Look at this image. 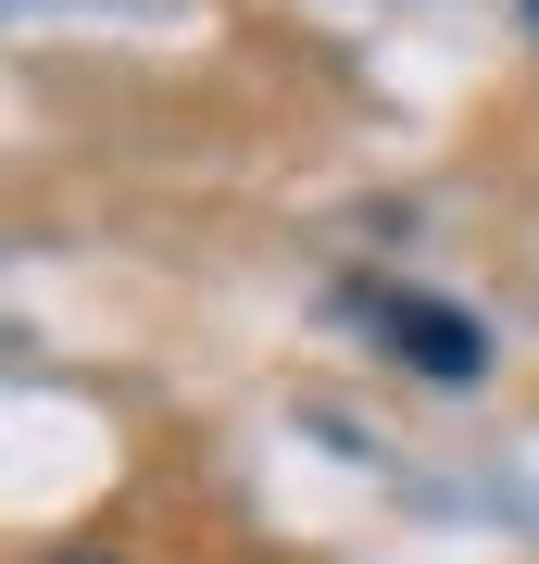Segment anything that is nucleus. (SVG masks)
Here are the masks:
<instances>
[{"label": "nucleus", "instance_id": "obj_3", "mask_svg": "<svg viewBox=\"0 0 539 564\" xmlns=\"http://www.w3.org/2000/svg\"><path fill=\"white\" fill-rule=\"evenodd\" d=\"M527 25H539V0H527Z\"/></svg>", "mask_w": 539, "mask_h": 564}, {"label": "nucleus", "instance_id": "obj_1", "mask_svg": "<svg viewBox=\"0 0 539 564\" xmlns=\"http://www.w3.org/2000/svg\"><path fill=\"white\" fill-rule=\"evenodd\" d=\"M364 339H389L414 377H440V389H477L489 377V339H477V314H452V302H414V289H352L339 302Z\"/></svg>", "mask_w": 539, "mask_h": 564}, {"label": "nucleus", "instance_id": "obj_2", "mask_svg": "<svg viewBox=\"0 0 539 564\" xmlns=\"http://www.w3.org/2000/svg\"><path fill=\"white\" fill-rule=\"evenodd\" d=\"M76 564H114V552H76Z\"/></svg>", "mask_w": 539, "mask_h": 564}]
</instances>
